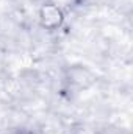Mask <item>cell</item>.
Masks as SVG:
<instances>
[]
</instances>
